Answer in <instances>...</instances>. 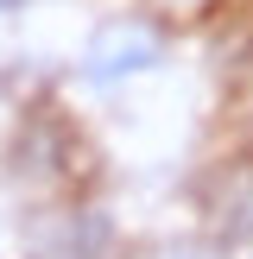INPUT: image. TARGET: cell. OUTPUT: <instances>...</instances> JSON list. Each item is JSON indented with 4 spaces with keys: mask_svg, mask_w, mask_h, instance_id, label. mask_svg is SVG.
<instances>
[{
    "mask_svg": "<svg viewBox=\"0 0 253 259\" xmlns=\"http://www.w3.org/2000/svg\"><path fill=\"white\" fill-rule=\"evenodd\" d=\"M164 63V38L158 25L146 19H108L95 25V38H89L82 51V76L89 82H126V76H146Z\"/></svg>",
    "mask_w": 253,
    "mask_h": 259,
    "instance_id": "cell-1",
    "label": "cell"
},
{
    "mask_svg": "<svg viewBox=\"0 0 253 259\" xmlns=\"http://www.w3.org/2000/svg\"><path fill=\"white\" fill-rule=\"evenodd\" d=\"M152 7H164V13H209L215 0H152Z\"/></svg>",
    "mask_w": 253,
    "mask_h": 259,
    "instance_id": "cell-2",
    "label": "cell"
},
{
    "mask_svg": "<svg viewBox=\"0 0 253 259\" xmlns=\"http://www.w3.org/2000/svg\"><path fill=\"white\" fill-rule=\"evenodd\" d=\"M0 7H13V0H0Z\"/></svg>",
    "mask_w": 253,
    "mask_h": 259,
    "instance_id": "cell-3",
    "label": "cell"
}]
</instances>
